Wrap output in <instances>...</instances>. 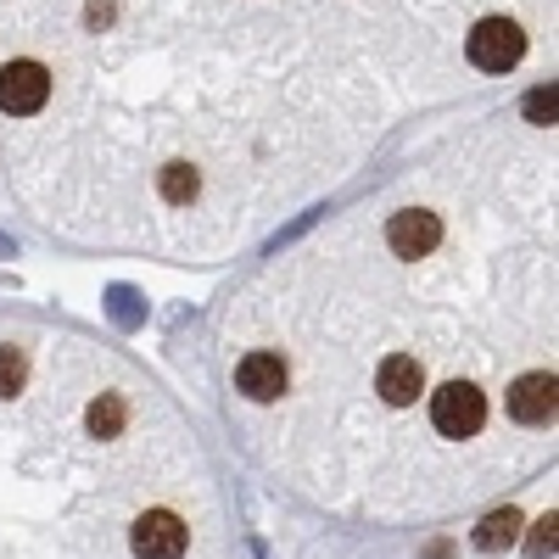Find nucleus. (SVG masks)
<instances>
[{"instance_id": "1", "label": "nucleus", "mask_w": 559, "mask_h": 559, "mask_svg": "<svg viewBox=\"0 0 559 559\" xmlns=\"http://www.w3.org/2000/svg\"><path fill=\"white\" fill-rule=\"evenodd\" d=\"M464 51H471V62L481 73H509L526 57V34H521V23H509V17H487V23H476L471 39H464Z\"/></svg>"}, {"instance_id": "2", "label": "nucleus", "mask_w": 559, "mask_h": 559, "mask_svg": "<svg viewBox=\"0 0 559 559\" xmlns=\"http://www.w3.org/2000/svg\"><path fill=\"white\" fill-rule=\"evenodd\" d=\"M431 426L442 437H476L487 426V397L476 386H464V381H448L431 392Z\"/></svg>"}, {"instance_id": "3", "label": "nucleus", "mask_w": 559, "mask_h": 559, "mask_svg": "<svg viewBox=\"0 0 559 559\" xmlns=\"http://www.w3.org/2000/svg\"><path fill=\"white\" fill-rule=\"evenodd\" d=\"M45 102H51V73H45V62H7L0 68V112L34 118Z\"/></svg>"}, {"instance_id": "4", "label": "nucleus", "mask_w": 559, "mask_h": 559, "mask_svg": "<svg viewBox=\"0 0 559 559\" xmlns=\"http://www.w3.org/2000/svg\"><path fill=\"white\" fill-rule=\"evenodd\" d=\"M129 543H134L140 559H179L185 554V521L174 509H146V515L134 521Z\"/></svg>"}, {"instance_id": "5", "label": "nucleus", "mask_w": 559, "mask_h": 559, "mask_svg": "<svg viewBox=\"0 0 559 559\" xmlns=\"http://www.w3.org/2000/svg\"><path fill=\"white\" fill-rule=\"evenodd\" d=\"M386 241L397 258H431L442 247V218L426 213V207H408V213H392L386 224Z\"/></svg>"}, {"instance_id": "6", "label": "nucleus", "mask_w": 559, "mask_h": 559, "mask_svg": "<svg viewBox=\"0 0 559 559\" xmlns=\"http://www.w3.org/2000/svg\"><path fill=\"white\" fill-rule=\"evenodd\" d=\"M559 381H554V369H532V376H521L515 386H509V414L521 419V426H548L554 419V397Z\"/></svg>"}, {"instance_id": "7", "label": "nucleus", "mask_w": 559, "mask_h": 559, "mask_svg": "<svg viewBox=\"0 0 559 559\" xmlns=\"http://www.w3.org/2000/svg\"><path fill=\"white\" fill-rule=\"evenodd\" d=\"M236 386H241L252 403H274L280 392H286V364H280L274 353H247L241 369H236Z\"/></svg>"}, {"instance_id": "8", "label": "nucleus", "mask_w": 559, "mask_h": 559, "mask_svg": "<svg viewBox=\"0 0 559 559\" xmlns=\"http://www.w3.org/2000/svg\"><path fill=\"white\" fill-rule=\"evenodd\" d=\"M419 386H426V369H419V358H408V353H392V358H381L376 392H381L392 408L414 403V397H419Z\"/></svg>"}, {"instance_id": "9", "label": "nucleus", "mask_w": 559, "mask_h": 559, "mask_svg": "<svg viewBox=\"0 0 559 559\" xmlns=\"http://www.w3.org/2000/svg\"><path fill=\"white\" fill-rule=\"evenodd\" d=\"M515 537H521V515H515V509H492V515L476 526V548L481 554H503Z\"/></svg>"}, {"instance_id": "10", "label": "nucleus", "mask_w": 559, "mask_h": 559, "mask_svg": "<svg viewBox=\"0 0 559 559\" xmlns=\"http://www.w3.org/2000/svg\"><path fill=\"white\" fill-rule=\"evenodd\" d=\"M123 419H129L123 397L102 392L96 403H90V414H84V426H90V437H118V431H123Z\"/></svg>"}, {"instance_id": "11", "label": "nucleus", "mask_w": 559, "mask_h": 559, "mask_svg": "<svg viewBox=\"0 0 559 559\" xmlns=\"http://www.w3.org/2000/svg\"><path fill=\"white\" fill-rule=\"evenodd\" d=\"M107 313H112L118 331H140V324H146V302H140V292H129V286L107 292Z\"/></svg>"}, {"instance_id": "12", "label": "nucleus", "mask_w": 559, "mask_h": 559, "mask_svg": "<svg viewBox=\"0 0 559 559\" xmlns=\"http://www.w3.org/2000/svg\"><path fill=\"white\" fill-rule=\"evenodd\" d=\"M157 185H163V197H168V202H191V197L202 191V174H197L191 163H168Z\"/></svg>"}, {"instance_id": "13", "label": "nucleus", "mask_w": 559, "mask_h": 559, "mask_svg": "<svg viewBox=\"0 0 559 559\" xmlns=\"http://www.w3.org/2000/svg\"><path fill=\"white\" fill-rule=\"evenodd\" d=\"M23 381H28V358H23V347H0V397L23 392Z\"/></svg>"}, {"instance_id": "14", "label": "nucleus", "mask_w": 559, "mask_h": 559, "mask_svg": "<svg viewBox=\"0 0 559 559\" xmlns=\"http://www.w3.org/2000/svg\"><path fill=\"white\" fill-rule=\"evenodd\" d=\"M526 548H532L537 559H548V554L559 548V515H554V509H548L543 521H532V532H526Z\"/></svg>"}, {"instance_id": "15", "label": "nucleus", "mask_w": 559, "mask_h": 559, "mask_svg": "<svg viewBox=\"0 0 559 559\" xmlns=\"http://www.w3.org/2000/svg\"><path fill=\"white\" fill-rule=\"evenodd\" d=\"M554 84H537L532 96H526V123H554Z\"/></svg>"}, {"instance_id": "16", "label": "nucleus", "mask_w": 559, "mask_h": 559, "mask_svg": "<svg viewBox=\"0 0 559 559\" xmlns=\"http://www.w3.org/2000/svg\"><path fill=\"white\" fill-rule=\"evenodd\" d=\"M84 17H90V28H107V23H112V0H90Z\"/></svg>"}, {"instance_id": "17", "label": "nucleus", "mask_w": 559, "mask_h": 559, "mask_svg": "<svg viewBox=\"0 0 559 559\" xmlns=\"http://www.w3.org/2000/svg\"><path fill=\"white\" fill-rule=\"evenodd\" d=\"M0 258H17V247H12V236H0Z\"/></svg>"}]
</instances>
